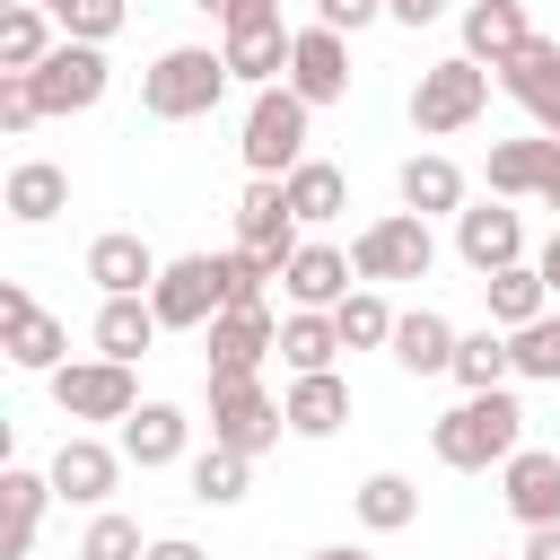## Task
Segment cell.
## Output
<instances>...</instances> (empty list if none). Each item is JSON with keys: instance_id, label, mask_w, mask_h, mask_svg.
Here are the masks:
<instances>
[{"instance_id": "cell-1", "label": "cell", "mask_w": 560, "mask_h": 560, "mask_svg": "<svg viewBox=\"0 0 560 560\" xmlns=\"http://www.w3.org/2000/svg\"><path fill=\"white\" fill-rule=\"evenodd\" d=\"M429 446H438L446 472H490V464H508V455L525 446V411H516L508 385H499V394H464V402L429 429Z\"/></svg>"}, {"instance_id": "cell-2", "label": "cell", "mask_w": 560, "mask_h": 560, "mask_svg": "<svg viewBox=\"0 0 560 560\" xmlns=\"http://www.w3.org/2000/svg\"><path fill=\"white\" fill-rule=\"evenodd\" d=\"M219 96H228V52H210V44H166L140 70V114L149 122H201Z\"/></svg>"}, {"instance_id": "cell-3", "label": "cell", "mask_w": 560, "mask_h": 560, "mask_svg": "<svg viewBox=\"0 0 560 560\" xmlns=\"http://www.w3.org/2000/svg\"><path fill=\"white\" fill-rule=\"evenodd\" d=\"M306 114H315V105H306L289 79H280V88H254L245 140H236V149H245V166H254L262 184H289V175L306 166Z\"/></svg>"}, {"instance_id": "cell-4", "label": "cell", "mask_w": 560, "mask_h": 560, "mask_svg": "<svg viewBox=\"0 0 560 560\" xmlns=\"http://www.w3.org/2000/svg\"><path fill=\"white\" fill-rule=\"evenodd\" d=\"M481 105H490V70L481 61H429L420 79H411V131L420 140H446V131H464V122H481Z\"/></svg>"}, {"instance_id": "cell-5", "label": "cell", "mask_w": 560, "mask_h": 560, "mask_svg": "<svg viewBox=\"0 0 560 560\" xmlns=\"http://www.w3.org/2000/svg\"><path fill=\"white\" fill-rule=\"evenodd\" d=\"M149 306H158L166 332H210V324L228 315V254H175V262L158 271Z\"/></svg>"}, {"instance_id": "cell-6", "label": "cell", "mask_w": 560, "mask_h": 560, "mask_svg": "<svg viewBox=\"0 0 560 560\" xmlns=\"http://www.w3.org/2000/svg\"><path fill=\"white\" fill-rule=\"evenodd\" d=\"M350 262H359V280H429L438 236H429L420 210H394V219H368L350 236Z\"/></svg>"}, {"instance_id": "cell-7", "label": "cell", "mask_w": 560, "mask_h": 560, "mask_svg": "<svg viewBox=\"0 0 560 560\" xmlns=\"http://www.w3.org/2000/svg\"><path fill=\"white\" fill-rule=\"evenodd\" d=\"M0 350H9V368H26V376H61L70 359V332H61V315H44L35 298H26V280H0Z\"/></svg>"}, {"instance_id": "cell-8", "label": "cell", "mask_w": 560, "mask_h": 560, "mask_svg": "<svg viewBox=\"0 0 560 560\" xmlns=\"http://www.w3.org/2000/svg\"><path fill=\"white\" fill-rule=\"evenodd\" d=\"M280 429H289V411L262 394V376L210 385V446H228V455H262V446H280Z\"/></svg>"}, {"instance_id": "cell-9", "label": "cell", "mask_w": 560, "mask_h": 560, "mask_svg": "<svg viewBox=\"0 0 560 560\" xmlns=\"http://www.w3.org/2000/svg\"><path fill=\"white\" fill-rule=\"evenodd\" d=\"M105 79H114L105 70V44H70V35L44 52V70H26V88H35L44 114H88L105 96Z\"/></svg>"}, {"instance_id": "cell-10", "label": "cell", "mask_w": 560, "mask_h": 560, "mask_svg": "<svg viewBox=\"0 0 560 560\" xmlns=\"http://www.w3.org/2000/svg\"><path fill=\"white\" fill-rule=\"evenodd\" d=\"M298 245H306V236H298V210H289V192L254 175V184H245V201H236V254H254V262L280 280Z\"/></svg>"}, {"instance_id": "cell-11", "label": "cell", "mask_w": 560, "mask_h": 560, "mask_svg": "<svg viewBox=\"0 0 560 560\" xmlns=\"http://www.w3.org/2000/svg\"><path fill=\"white\" fill-rule=\"evenodd\" d=\"M52 402H61L70 420H131V411H140V385H131L122 359H70V368L52 376Z\"/></svg>"}, {"instance_id": "cell-12", "label": "cell", "mask_w": 560, "mask_h": 560, "mask_svg": "<svg viewBox=\"0 0 560 560\" xmlns=\"http://www.w3.org/2000/svg\"><path fill=\"white\" fill-rule=\"evenodd\" d=\"M201 350H210V385H236V376H254L280 350V324H271V306H228L201 332Z\"/></svg>"}, {"instance_id": "cell-13", "label": "cell", "mask_w": 560, "mask_h": 560, "mask_svg": "<svg viewBox=\"0 0 560 560\" xmlns=\"http://www.w3.org/2000/svg\"><path fill=\"white\" fill-rule=\"evenodd\" d=\"M228 79H245V88H280L289 79V52H298V35L280 26V9H254V18H236L228 26Z\"/></svg>"}, {"instance_id": "cell-14", "label": "cell", "mask_w": 560, "mask_h": 560, "mask_svg": "<svg viewBox=\"0 0 560 560\" xmlns=\"http://www.w3.org/2000/svg\"><path fill=\"white\" fill-rule=\"evenodd\" d=\"M44 472H52V499H70V508H105L114 481H122V446H105V438H61Z\"/></svg>"}, {"instance_id": "cell-15", "label": "cell", "mask_w": 560, "mask_h": 560, "mask_svg": "<svg viewBox=\"0 0 560 560\" xmlns=\"http://www.w3.org/2000/svg\"><path fill=\"white\" fill-rule=\"evenodd\" d=\"M499 499H508V516H516L525 534L560 525V455H542V446H516V455L499 464Z\"/></svg>"}, {"instance_id": "cell-16", "label": "cell", "mask_w": 560, "mask_h": 560, "mask_svg": "<svg viewBox=\"0 0 560 560\" xmlns=\"http://www.w3.org/2000/svg\"><path fill=\"white\" fill-rule=\"evenodd\" d=\"M455 254L490 280V271L525 262V219H516L508 201H472V210H455Z\"/></svg>"}, {"instance_id": "cell-17", "label": "cell", "mask_w": 560, "mask_h": 560, "mask_svg": "<svg viewBox=\"0 0 560 560\" xmlns=\"http://www.w3.org/2000/svg\"><path fill=\"white\" fill-rule=\"evenodd\" d=\"M289 88L306 105H341L350 96V44L332 26H298V52H289Z\"/></svg>"}, {"instance_id": "cell-18", "label": "cell", "mask_w": 560, "mask_h": 560, "mask_svg": "<svg viewBox=\"0 0 560 560\" xmlns=\"http://www.w3.org/2000/svg\"><path fill=\"white\" fill-rule=\"evenodd\" d=\"M158 271H166V262H158L131 228H105V236L88 245V280H96L105 298H149V289H158Z\"/></svg>"}, {"instance_id": "cell-19", "label": "cell", "mask_w": 560, "mask_h": 560, "mask_svg": "<svg viewBox=\"0 0 560 560\" xmlns=\"http://www.w3.org/2000/svg\"><path fill=\"white\" fill-rule=\"evenodd\" d=\"M350 280H359V262H350L341 245H298V254H289V271H280L289 306H315V315H332V306L350 298Z\"/></svg>"}, {"instance_id": "cell-20", "label": "cell", "mask_w": 560, "mask_h": 560, "mask_svg": "<svg viewBox=\"0 0 560 560\" xmlns=\"http://www.w3.org/2000/svg\"><path fill=\"white\" fill-rule=\"evenodd\" d=\"M525 44H534V26H525V9H516V0H464V61L508 70Z\"/></svg>"}, {"instance_id": "cell-21", "label": "cell", "mask_w": 560, "mask_h": 560, "mask_svg": "<svg viewBox=\"0 0 560 560\" xmlns=\"http://www.w3.org/2000/svg\"><path fill=\"white\" fill-rule=\"evenodd\" d=\"M455 324L438 315V306H411V315H394V368L402 376H446L455 368Z\"/></svg>"}, {"instance_id": "cell-22", "label": "cell", "mask_w": 560, "mask_h": 560, "mask_svg": "<svg viewBox=\"0 0 560 560\" xmlns=\"http://www.w3.org/2000/svg\"><path fill=\"white\" fill-rule=\"evenodd\" d=\"M44 499H52V472H26V464L0 472V560H26V551H35Z\"/></svg>"}, {"instance_id": "cell-23", "label": "cell", "mask_w": 560, "mask_h": 560, "mask_svg": "<svg viewBox=\"0 0 560 560\" xmlns=\"http://www.w3.org/2000/svg\"><path fill=\"white\" fill-rule=\"evenodd\" d=\"M551 158H560V140H490V201H525V192H542V175H551Z\"/></svg>"}, {"instance_id": "cell-24", "label": "cell", "mask_w": 560, "mask_h": 560, "mask_svg": "<svg viewBox=\"0 0 560 560\" xmlns=\"http://www.w3.org/2000/svg\"><path fill=\"white\" fill-rule=\"evenodd\" d=\"M0 201H9V219H18V228H44V219H61V210H70V175H61L52 158H18Z\"/></svg>"}, {"instance_id": "cell-25", "label": "cell", "mask_w": 560, "mask_h": 560, "mask_svg": "<svg viewBox=\"0 0 560 560\" xmlns=\"http://www.w3.org/2000/svg\"><path fill=\"white\" fill-rule=\"evenodd\" d=\"M184 438H192V420H184L175 402H140V411L122 420V464L158 472V464H175V455H184Z\"/></svg>"}, {"instance_id": "cell-26", "label": "cell", "mask_w": 560, "mask_h": 560, "mask_svg": "<svg viewBox=\"0 0 560 560\" xmlns=\"http://www.w3.org/2000/svg\"><path fill=\"white\" fill-rule=\"evenodd\" d=\"M52 44H61V35H52V9H35V0H9V9H0V79L44 70Z\"/></svg>"}, {"instance_id": "cell-27", "label": "cell", "mask_w": 560, "mask_h": 560, "mask_svg": "<svg viewBox=\"0 0 560 560\" xmlns=\"http://www.w3.org/2000/svg\"><path fill=\"white\" fill-rule=\"evenodd\" d=\"M481 298H490V324H499V332H525V324H542L551 280H542L534 262H508V271H490V280H481Z\"/></svg>"}, {"instance_id": "cell-28", "label": "cell", "mask_w": 560, "mask_h": 560, "mask_svg": "<svg viewBox=\"0 0 560 560\" xmlns=\"http://www.w3.org/2000/svg\"><path fill=\"white\" fill-rule=\"evenodd\" d=\"M158 332H166V324H158L149 298H105V306H96V359H122V368H131Z\"/></svg>"}, {"instance_id": "cell-29", "label": "cell", "mask_w": 560, "mask_h": 560, "mask_svg": "<svg viewBox=\"0 0 560 560\" xmlns=\"http://www.w3.org/2000/svg\"><path fill=\"white\" fill-rule=\"evenodd\" d=\"M402 210H420V219L464 210V166H455V158H438V149L402 158Z\"/></svg>"}, {"instance_id": "cell-30", "label": "cell", "mask_w": 560, "mask_h": 560, "mask_svg": "<svg viewBox=\"0 0 560 560\" xmlns=\"http://www.w3.org/2000/svg\"><path fill=\"white\" fill-rule=\"evenodd\" d=\"M464 394H499L508 376H516V350H508V332L499 324H481V332H464L455 341V368H446Z\"/></svg>"}, {"instance_id": "cell-31", "label": "cell", "mask_w": 560, "mask_h": 560, "mask_svg": "<svg viewBox=\"0 0 560 560\" xmlns=\"http://www.w3.org/2000/svg\"><path fill=\"white\" fill-rule=\"evenodd\" d=\"M280 411H289V429H298V438H332V429L350 420V385H341L332 368H324V376H298Z\"/></svg>"}, {"instance_id": "cell-32", "label": "cell", "mask_w": 560, "mask_h": 560, "mask_svg": "<svg viewBox=\"0 0 560 560\" xmlns=\"http://www.w3.org/2000/svg\"><path fill=\"white\" fill-rule=\"evenodd\" d=\"M280 192H289L298 228H324V219H341V210H350V175H341V166H324V158H306Z\"/></svg>"}, {"instance_id": "cell-33", "label": "cell", "mask_w": 560, "mask_h": 560, "mask_svg": "<svg viewBox=\"0 0 560 560\" xmlns=\"http://www.w3.org/2000/svg\"><path fill=\"white\" fill-rule=\"evenodd\" d=\"M280 359H289L298 376H324V368L341 359V324H332V315H315V306L280 315Z\"/></svg>"}, {"instance_id": "cell-34", "label": "cell", "mask_w": 560, "mask_h": 560, "mask_svg": "<svg viewBox=\"0 0 560 560\" xmlns=\"http://www.w3.org/2000/svg\"><path fill=\"white\" fill-rule=\"evenodd\" d=\"M350 508H359V525H368V534H402V525L420 516V490H411L402 472H368V481L350 490Z\"/></svg>"}, {"instance_id": "cell-35", "label": "cell", "mask_w": 560, "mask_h": 560, "mask_svg": "<svg viewBox=\"0 0 560 560\" xmlns=\"http://www.w3.org/2000/svg\"><path fill=\"white\" fill-rule=\"evenodd\" d=\"M499 88H508L525 114H534V105H551V96H560V44H551V35H534V44L499 70Z\"/></svg>"}, {"instance_id": "cell-36", "label": "cell", "mask_w": 560, "mask_h": 560, "mask_svg": "<svg viewBox=\"0 0 560 560\" xmlns=\"http://www.w3.org/2000/svg\"><path fill=\"white\" fill-rule=\"evenodd\" d=\"M332 324H341V350H394V306L376 289H350L332 306Z\"/></svg>"}, {"instance_id": "cell-37", "label": "cell", "mask_w": 560, "mask_h": 560, "mask_svg": "<svg viewBox=\"0 0 560 560\" xmlns=\"http://www.w3.org/2000/svg\"><path fill=\"white\" fill-rule=\"evenodd\" d=\"M245 481H254V455H228V446H201L192 455V499L201 508H236Z\"/></svg>"}, {"instance_id": "cell-38", "label": "cell", "mask_w": 560, "mask_h": 560, "mask_svg": "<svg viewBox=\"0 0 560 560\" xmlns=\"http://www.w3.org/2000/svg\"><path fill=\"white\" fill-rule=\"evenodd\" d=\"M508 350H516V376H542V385H560V315H542V324L508 332Z\"/></svg>"}, {"instance_id": "cell-39", "label": "cell", "mask_w": 560, "mask_h": 560, "mask_svg": "<svg viewBox=\"0 0 560 560\" xmlns=\"http://www.w3.org/2000/svg\"><path fill=\"white\" fill-rule=\"evenodd\" d=\"M79 560H149V542H140V525H131V516H114V508H105V516L88 525Z\"/></svg>"}, {"instance_id": "cell-40", "label": "cell", "mask_w": 560, "mask_h": 560, "mask_svg": "<svg viewBox=\"0 0 560 560\" xmlns=\"http://www.w3.org/2000/svg\"><path fill=\"white\" fill-rule=\"evenodd\" d=\"M122 18H131V9H122V0H70V9H61V18H52V26H61V35H70V44H105V35H114V26H122Z\"/></svg>"}, {"instance_id": "cell-41", "label": "cell", "mask_w": 560, "mask_h": 560, "mask_svg": "<svg viewBox=\"0 0 560 560\" xmlns=\"http://www.w3.org/2000/svg\"><path fill=\"white\" fill-rule=\"evenodd\" d=\"M376 18H385V0H315V26H332V35H359Z\"/></svg>"}, {"instance_id": "cell-42", "label": "cell", "mask_w": 560, "mask_h": 560, "mask_svg": "<svg viewBox=\"0 0 560 560\" xmlns=\"http://www.w3.org/2000/svg\"><path fill=\"white\" fill-rule=\"evenodd\" d=\"M35 122H44L35 88H26V79H0V131H35Z\"/></svg>"}, {"instance_id": "cell-43", "label": "cell", "mask_w": 560, "mask_h": 560, "mask_svg": "<svg viewBox=\"0 0 560 560\" xmlns=\"http://www.w3.org/2000/svg\"><path fill=\"white\" fill-rule=\"evenodd\" d=\"M385 18L394 26H429V18H446V0H385Z\"/></svg>"}, {"instance_id": "cell-44", "label": "cell", "mask_w": 560, "mask_h": 560, "mask_svg": "<svg viewBox=\"0 0 560 560\" xmlns=\"http://www.w3.org/2000/svg\"><path fill=\"white\" fill-rule=\"evenodd\" d=\"M192 9H210L219 26H236V18H254V9H280V0H192Z\"/></svg>"}, {"instance_id": "cell-45", "label": "cell", "mask_w": 560, "mask_h": 560, "mask_svg": "<svg viewBox=\"0 0 560 560\" xmlns=\"http://www.w3.org/2000/svg\"><path fill=\"white\" fill-rule=\"evenodd\" d=\"M149 560H201V551H192L184 534H158V542H149Z\"/></svg>"}, {"instance_id": "cell-46", "label": "cell", "mask_w": 560, "mask_h": 560, "mask_svg": "<svg viewBox=\"0 0 560 560\" xmlns=\"http://www.w3.org/2000/svg\"><path fill=\"white\" fill-rule=\"evenodd\" d=\"M534 271H542V280H551V289H560V228H551V245H542V254H534Z\"/></svg>"}, {"instance_id": "cell-47", "label": "cell", "mask_w": 560, "mask_h": 560, "mask_svg": "<svg viewBox=\"0 0 560 560\" xmlns=\"http://www.w3.org/2000/svg\"><path fill=\"white\" fill-rule=\"evenodd\" d=\"M525 560H560V525H542V534L525 542Z\"/></svg>"}, {"instance_id": "cell-48", "label": "cell", "mask_w": 560, "mask_h": 560, "mask_svg": "<svg viewBox=\"0 0 560 560\" xmlns=\"http://www.w3.org/2000/svg\"><path fill=\"white\" fill-rule=\"evenodd\" d=\"M542 210H560V158H551V175H542V192H534Z\"/></svg>"}, {"instance_id": "cell-49", "label": "cell", "mask_w": 560, "mask_h": 560, "mask_svg": "<svg viewBox=\"0 0 560 560\" xmlns=\"http://www.w3.org/2000/svg\"><path fill=\"white\" fill-rule=\"evenodd\" d=\"M306 560H368V551H350V542H324V551H306Z\"/></svg>"}, {"instance_id": "cell-50", "label": "cell", "mask_w": 560, "mask_h": 560, "mask_svg": "<svg viewBox=\"0 0 560 560\" xmlns=\"http://www.w3.org/2000/svg\"><path fill=\"white\" fill-rule=\"evenodd\" d=\"M35 9H52V18H61V9H70V0H35Z\"/></svg>"}]
</instances>
